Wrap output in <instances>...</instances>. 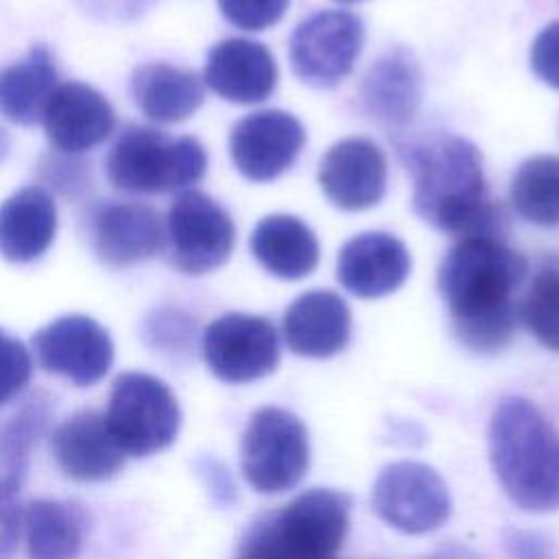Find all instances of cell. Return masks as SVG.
<instances>
[{
  "instance_id": "19",
  "label": "cell",
  "mask_w": 559,
  "mask_h": 559,
  "mask_svg": "<svg viewBox=\"0 0 559 559\" xmlns=\"http://www.w3.org/2000/svg\"><path fill=\"white\" fill-rule=\"evenodd\" d=\"M59 469L74 480H107L124 465V452L111 437L105 415L79 411L61 421L50 437Z\"/></svg>"
},
{
  "instance_id": "3",
  "label": "cell",
  "mask_w": 559,
  "mask_h": 559,
  "mask_svg": "<svg viewBox=\"0 0 559 559\" xmlns=\"http://www.w3.org/2000/svg\"><path fill=\"white\" fill-rule=\"evenodd\" d=\"M489 459L504 493L520 509H559V430L531 400H500L489 421Z\"/></svg>"
},
{
  "instance_id": "29",
  "label": "cell",
  "mask_w": 559,
  "mask_h": 559,
  "mask_svg": "<svg viewBox=\"0 0 559 559\" xmlns=\"http://www.w3.org/2000/svg\"><path fill=\"white\" fill-rule=\"evenodd\" d=\"M520 321L526 330L544 345L546 349L559 352V262H544L522 301H520Z\"/></svg>"
},
{
  "instance_id": "18",
  "label": "cell",
  "mask_w": 559,
  "mask_h": 559,
  "mask_svg": "<svg viewBox=\"0 0 559 559\" xmlns=\"http://www.w3.org/2000/svg\"><path fill=\"white\" fill-rule=\"evenodd\" d=\"M94 251L107 266H133L166 247L159 214L144 203H105L92 221Z\"/></svg>"
},
{
  "instance_id": "32",
  "label": "cell",
  "mask_w": 559,
  "mask_h": 559,
  "mask_svg": "<svg viewBox=\"0 0 559 559\" xmlns=\"http://www.w3.org/2000/svg\"><path fill=\"white\" fill-rule=\"evenodd\" d=\"M531 70L546 85L559 90V20L544 26L533 39Z\"/></svg>"
},
{
  "instance_id": "24",
  "label": "cell",
  "mask_w": 559,
  "mask_h": 559,
  "mask_svg": "<svg viewBox=\"0 0 559 559\" xmlns=\"http://www.w3.org/2000/svg\"><path fill=\"white\" fill-rule=\"evenodd\" d=\"M249 247L262 269L282 280H301L319 264L314 231L293 214L264 216L251 231Z\"/></svg>"
},
{
  "instance_id": "2",
  "label": "cell",
  "mask_w": 559,
  "mask_h": 559,
  "mask_svg": "<svg viewBox=\"0 0 559 559\" xmlns=\"http://www.w3.org/2000/svg\"><path fill=\"white\" fill-rule=\"evenodd\" d=\"M413 210L435 229L459 240L498 236L504 207L489 197L480 151L465 138L437 135L406 146Z\"/></svg>"
},
{
  "instance_id": "25",
  "label": "cell",
  "mask_w": 559,
  "mask_h": 559,
  "mask_svg": "<svg viewBox=\"0 0 559 559\" xmlns=\"http://www.w3.org/2000/svg\"><path fill=\"white\" fill-rule=\"evenodd\" d=\"M131 94L140 111L162 124L190 118L205 98L203 79L170 63H144L131 76Z\"/></svg>"
},
{
  "instance_id": "13",
  "label": "cell",
  "mask_w": 559,
  "mask_h": 559,
  "mask_svg": "<svg viewBox=\"0 0 559 559\" xmlns=\"http://www.w3.org/2000/svg\"><path fill=\"white\" fill-rule=\"evenodd\" d=\"M306 144L304 124L288 111L262 109L240 118L229 133V155L238 173L255 183L286 173Z\"/></svg>"
},
{
  "instance_id": "21",
  "label": "cell",
  "mask_w": 559,
  "mask_h": 559,
  "mask_svg": "<svg viewBox=\"0 0 559 559\" xmlns=\"http://www.w3.org/2000/svg\"><path fill=\"white\" fill-rule=\"evenodd\" d=\"M421 68L415 57L395 48L382 55L362 76L358 98L367 116L384 127H404L421 103Z\"/></svg>"
},
{
  "instance_id": "1",
  "label": "cell",
  "mask_w": 559,
  "mask_h": 559,
  "mask_svg": "<svg viewBox=\"0 0 559 559\" xmlns=\"http://www.w3.org/2000/svg\"><path fill=\"white\" fill-rule=\"evenodd\" d=\"M528 271L498 236L459 240L441 260L437 284L456 338L476 354L504 349L520 321L515 293Z\"/></svg>"
},
{
  "instance_id": "27",
  "label": "cell",
  "mask_w": 559,
  "mask_h": 559,
  "mask_svg": "<svg viewBox=\"0 0 559 559\" xmlns=\"http://www.w3.org/2000/svg\"><path fill=\"white\" fill-rule=\"evenodd\" d=\"M28 559H76L83 546L79 513L59 500L39 498L22 511Z\"/></svg>"
},
{
  "instance_id": "11",
  "label": "cell",
  "mask_w": 559,
  "mask_h": 559,
  "mask_svg": "<svg viewBox=\"0 0 559 559\" xmlns=\"http://www.w3.org/2000/svg\"><path fill=\"white\" fill-rule=\"evenodd\" d=\"M203 360L223 382L242 384L275 371L280 338L264 317L229 312L214 319L203 332Z\"/></svg>"
},
{
  "instance_id": "12",
  "label": "cell",
  "mask_w": 559,
  "mask_h": 559,
  "mask_svg": "<svg viewBox=\"0 0 559 559\" xmlns=\"http://www.w3.org/2000/svg\"><path fill=\"white\" fill-rule=\"evenodd\" d=\"M37 362L76 386L103 380L114 362L109 332L85 314H66L33 334Z\"/></svg>"
},
{
  "instance_id": "4",
  "label": "cell",
  "mask_w": 559,
  "mask_h": 559,
  "mask_svg": "<svg viewBox=\"0 0 559 559\" xmlns=\"http://www.w3.org/2000/svg\"><path fill=\"white\" fill-rule=\"evenodd\" d=\"M349 507L343 491L308 489L255 518L238 542L236 559H332L347 537Z\"/></svg>"
},
{
  "instance_id": "14",
  "label": "cell",
  "mask_w": 559,
  "mask_h": 559,
  "mask_svg": "<svg viewBox=\"0 0 559 559\" xmlns=\"http://www.w3.org/2000/svg\"><path fill=\"white\" fill-rule=\"evenodd\" d=\"M317 177L332 205L345 212H360L384 197L386 157L369 138H347L328 148Z\"/></svg>"
},
{
  "instance_id": "34",
  "label": "cell",
  "mask_w": 559,
  "mask_h": 559,
  "mask_svg": "<svg viewBox=\"0 0 559 559\" xmlns=\"http://www.w3.org/2000/svg\"><path fill=\"white\" fill-rule=\"evenodd\" d=\"M432 559H478L474 552L465 550V548H459V546H450V548H443L439 555H435Z\"/></svg>"
},
{
  "instance_id": "31",
  "label": "cell",
  "mask_w": 559,
  "mask_h": 559,
  "mask_svg": "<svg viewBox=\"0 0 559 559\" xmlns=\"http://www.w3.org/2000/svg\"><path fill=\"white\" fill-rule=\"evenodd\" d=\"M223 17L242 31H264L275 26L290 0H216Z\"/></svg>"
},
{
  "instance_id": "5",
  "label": "cell",
  "mask_w": 559,
  "mask_h": 559,
  "mask_svg": "<svg viewBox=\"0 0 559 559\" xmlns=\"http://www.w3.org/2000/svg\"><path fill=\"white\" fill-rule=\"evenodd\" d=\"M205 168L207 155L199 140L135 124L116 138L105 159L109 183L140 194L186 190L203 179Z\"/></svg>"
},
{
  "instance_id": "15",
  "label": "cell",
  "mask_w": 559,
  "mask_h": 559,
  "mask_svg": "<svg viewBox=\"0 0 559 559\" xmlns=\"http://www.w3.org/2000/svg\"><path fill=\"white\" fill-rule=\"evenodd\" d=\"M408 273V249L386 231H365L349 238L336 260V280L360 299H378L395 293Z\"/></svg>"
},
{
  "instance_id": "22",
  "label": "cell",
  "mask_w": 559,
  "mask_h": 559,
  "mask_svg": "<svg viewBox=\"0 0 559 559\" xmlns=\"http://www.w3.org/2000/svg\"><path fill=\"white\" fill-rule=\"evenodd\" d=\"M44 428V421L31 411H17L0 428V559H9L20 539L17 493L28 472L31 450Z\"/></svg>"
},
{
  "instance_id": "8",
  "label": "cell",
  "mask_w": 559,
  "mask_h": 559,
  "mask_svg": "<svg viewBox=\"0 0 559 559\" xmlns=\"http://www.w3.org/2000/svg\"><path fill=\"white\" fill-rule=\"evenodd\" d=\"M168 260L186 275H203L223 266L236 242L229 214L199 190L181 192L166 214Z\"/></svg>"
},
{
  "instance_id": "9",
  "label": "cell",
  "mask_w": 559,
  "mask_h": 559,
  "mask_svg": "<svg viewBox=\"0 0 559 559\" xmlns=\"http://www.w3.org/2000/svg\"><path fill=\"white\" fill-rule=\"evenodd\" d=\"M365 44L358 15L328 9L306 17L293 33L288 59L295 76L312 87L338 85L356 66Z\"/></svg>"
},
{
  "instance_id": "23",
  "label": "cell",
  "mask_w": 559,
  "mask_h": 559,
  "mask_svg": "<svg viewBox=\"0 0 559 559\" xmlns=\"http://www.w3.org/2000/svg\"><path fill=\"white\" fill-rule=\"evenodd\" d=\"M57 234V207L39 186L13 192L0 205V255L9 262L37 260Z\"/></svg>"
},
{
  "instance_id": "6",
  "label": "cell",
  "mask_w": 559,
  "mask_h": 559,
  "mask_svg": "<svg viewBox=\"0 0 559 559\" xmlns=\"http://www.w3.org/2000/svg\"><path fill=\"white\" fill-rule=\"evenodd\" d=\"M105 421L124 456H151L177 439L181 411L164 380L127 371L111 384Z\"/></svg>"
},
{
  "instance_id": "28",
  "label": "cell",
  "mask_w": 559,
  "mask_h": 559,
  "mask_svg": "<svg viewBox=\"0 0 559 559\" xmlns=\"http://www.w3.org/2000/svg\"><path fill=\"white\" fill-rule=\"evenodd\" d=\"M511 205L535 225H559V155H535L511 179Z\"/></svg>"
},
{
  "instance_id": "20",
  "label": "cell",
  "mask_w": 559,
  "mask_h": 559,
  "mask_svg": "<svg viewBox=\"0 0 559 559\" xmlns=\"http://www.w3.org/2000/svg\"><path fill=\"white\" fill-rule=\"evenodd\" d=\"M282 332L293 354L330 358L347 347L352 314L341 295L332 290H308L284 312Z\"/></svg>"
},
{
  "instance_id": "26",
  "label": "cell",
  "mask_w": 559,
  "mask_h": 559,
  "mask_svg": "<svg viewBox=\"0 0 559 559\" xmlns=\"http://www.w3.org/2000/svg\"><path fill=\"white\" fill-rule=\"evenodd\" d=\"M57 90V70L46 46H35L28 55L0 68V114L31 127L41 120L44 109Z\"/></svg>"
},
{
  "instance_id": "33",
  "label": "cell",
  "mask_w": 559,
  "mask_h": 559,
  "mask_svg": "<svg viewBox=\"0 0 559 559\" xmlns=\"http://www.w3.org/2000/svg\"><path fill=\"white\" fill-rule=\"evenodd\" d=\"M504 548L509 559H552L550 542L531 531H507Z\"/></svg>"
},
{
  "instance_id": "7",
  "label": "cell",
  "mask_w": 559,
  "mask_h": 559,
  "mask_svg": "<svg viewBox=\"0 0 559 559\" xmlns=\"http://www.w3.org/2000/svg\"><path fill=\"white\" fill-rule=\"evenodd\" d=\"M310 465V441L301 419L280 406L258 408L242 435L240 467L260 493H282L301 483Z\"/></svg>"
},
{
  "instance_id": "30",
  "label": "cell",
  "mask_w": 559,
  "mask_h": 559,
  "mask_svg": "<svg viewBox=\"0 0 559 559\" xmlns=\"http://www.w3.org/2000/svg\"><path fill=\"white\" fill-rule=\"evenodd\" d=\"M31 371L33 360L24 343L0 330V406L24 391Z\"/></svg>"
},
{
  "instance_id": "35",
  "label": "cell",
  "mask_w": 559,
  "mask_h": 559,
  "mask_svg": "<svg viewBox=\"0 0 559 559\" xmlns=\"http://www.w3.org/2000/svg\"><path fill=\"white\" fill-rule=\"evenodd\" d=\"M336 2H341V4H354V2H360V0H336Z\"/></svg>"
},
{
  "instance_id": "16",
  "label": "cell",
  "mask_w": 559,
  "mask_h": 559,
  "mask_svg": "<svg viewBox=\"0 0 559 559\" xmlns=\"http://www.w3.org/2000/svg\"><path fill=\"white\" fill-rule=\"evenodd\" d=\"M46 135L61 153H83L109 138L116 124L109 100L94 87L70 81L57 85L44 116Z\"/></svg>"
},
{
  "instance_id": "10",
  "label": "cell",
  "mask_w": 559,
  "mask_h": 559,
  "mask_svg": "<svg viewBox=\"0 0 559 559\" xmlns=\"http://www.w3.org/2000/svg\"><path fill=\"white\" fill-rule=\"evenodd\" d=\"M371 504L386 524L411 535L439 528L452 511L443 478L417 461L386 465L373 483Z\"/></svg>"
},
{
  "instance_id": "17",
  "label": "cell",
  "mask_w": 559,
  "mask_h": 559,
  "mask_svg": "<svg viewBox=\"0 0 559 559\" xmlns=\"http://www.w3.org/2000/svg\"><path fill=\"white\" fill-rule=\"evenodd\" d=\"M203 81L221 98L251 105L273 94L277 63L264 44L247 37H229L207 52Z\"/></svg>"
}]
</instances>
